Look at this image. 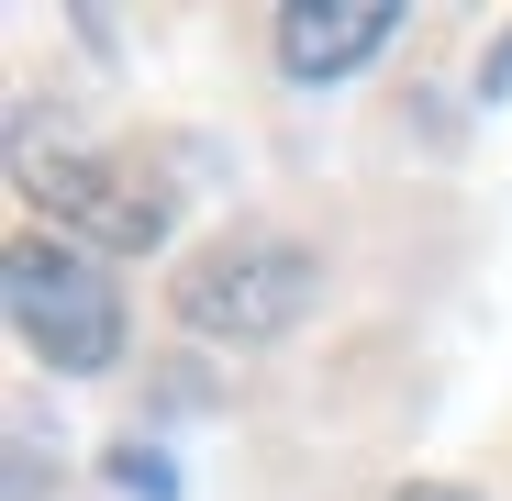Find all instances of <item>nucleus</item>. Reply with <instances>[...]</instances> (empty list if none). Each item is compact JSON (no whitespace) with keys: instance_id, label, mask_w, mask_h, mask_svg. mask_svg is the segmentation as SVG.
Wrapping results in <instances>:
<instances>
[{"instance_id":"1","label":"nucleus","mask_w":512,"mask_h":501,"mask_svg":"<svg viewBox=\"0 0 512 501\" xmlns=\"http://www.w3.org/2000/svg\"><path fill=\"white\" fill-rule=\"evenodd\" d=\"M12 334H23L45 368L90 379V368L123 357V290L101 279L90 245H67V234H23V245H12Z\"/></svg>"},{"instance_id":"2","label":"nucleus","mask_w":512,"mask_h":501,"mask_svg":"<svg viewBox=\"0 0 512 501\" xmlns=\"http://www.w3.org/2000/svg\"><path fill=\"white\" fill-rule=\"evenodd\" d=\"M323 268L312 245L290 234H234V245H201V257L179 268V323L212 334V346H268V334H290L312 312Z\"/></svg>"},{"instance_id":"3","label":"nucleus","mask_w":512,"mask_h":501,"mask_svg":"<svg viewBox=\"0 0 512 501\" xmlns=\"http://www.w3.org/2000/svg\"><path fill=\"white\" fill-rule=\"evenodd\" d=\"M23 201L56 212L67 245H90V257H145L167 245V190L134 179L112 156H23Z\"/></svg>"},{"instance_id":"4","label":"nucleus","mask_w":512,"mask_h":501,"mask_svg":"<svg viewBox=\"0 0 512 501\" xmlns=\"http://www.w3.org/2000/svg\"><path fill=\"white\" fill-rule=\"evenodd\" d=\"M390 23H401V0H290L279 12V67L290 78H346L390 45Z\"/></svg>"},{"instance_id":"5","label":"nucleus","mask_w":512,"mask_h":501,"mask_svg":"<svg viewBox=\"0 0 512 501\" xmlns=\"http://www.w3.org/2000/svg\"><path fill=\"white\" fill-rule=\"evenodd\" d=\"M112 479H123L134 501H179V468H167L156 446H112Z\"/></svg>"},{"instance_id":"6","label":"nucleus","mask_w":512,"mask_h":501,"mask_svg":"<svg viewBox=\"0 0 512 501\" xmlns=\"http://www.w3.org/2000/svg\"><path fill=\"white\" fill-rule=\"evenodd\" d=\"M479 90H490V101H501V90H512V34H501V45H490V56H479Z\"/></svg>"},{"instance_id":"7","label":"nucleus","mask_w":512,"mask_h":501,"mask_svg":"<svg viewBox=\"0 0 512 501\" xmlns=\"http://www.w3.org/2000/svg\"><path fill=\"white\" fill-rule=\"evenodd\" d=\"M390 501H479V490H457V479H401Z\"/></svg>"}]
</instances>
